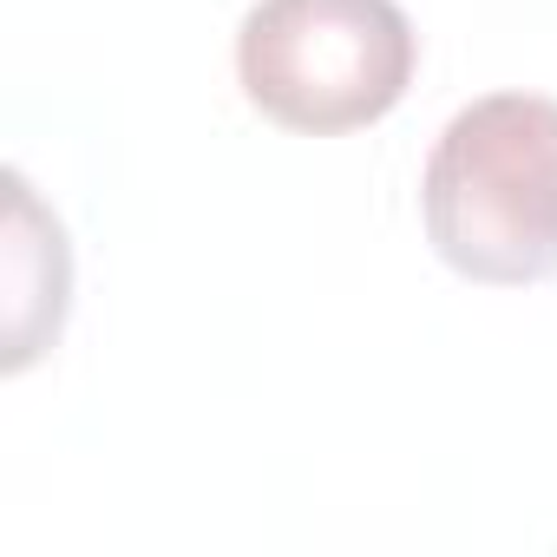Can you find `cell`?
<instances>
[{
	"label": "cell",
	"mask_w": 557,
	"mask_h": 557,
	"mask_svg": "<svg viewBox=\"0 0 557 557\" xmlns=\"http://www.w3.org/2000/svg\"><path fill=\"white\" fill-rule=\"evenodd\" d=\"M413 21L394 0H256L236 27V79L283 132L335 138L387 119L413 86Z\"/></svg>",
	"instance_id": "obj_2"
},
{
	"label": "cell",
	"mask_w": 557,
	"mask_h": 557,
	"mask_svg": "<svg viewBox=\"0 0 557 557\" xmlns=\"http://www.w3.org/2000/svg\"><path fill=\"white\" fill-rule=\"evenodd\" d=\"M426 243L466 283L524 289L557 275V99L485 92L440 132L420 177Z\"/></svg>",
	"instance_id": "obj_1"
}]
</instances>
